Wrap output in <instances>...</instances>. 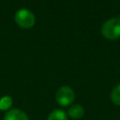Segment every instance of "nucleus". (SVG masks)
I'll return each instance as SVG.
<instances>
[{
  "label": "nucleus",
  "instance_id": "obj_1",
  "mask_svg": "<svg viewBox=\"0 0 120 120\" xmlns=\"http://www.w3.org/2000/svg\"><path fill=\"white\" fill-rule=\"evenodd\" d=\"M101 33L108 39H116L120 38V18H112L107 20L101 27Z\"/></svg>",
  "mask_w": 120,
  "mask_h": 120
},
{
  "label": "nucleus",
  "instance_id": "obj_2",
  "mask_svg": "<svg viewBox=\"0 0 120 120\" xmlns=\"http://www.w3.org/2000/svg\"><path fill=\"white\" fill-rule=\"evenodd\" d=\"M15 22L22 28H30L36 22V17L34 13L26 8L19 9L15 14Z\"/></svg>",
  "mask_w": 120,
  "mask_h": 120
},
{
  "label": "nucleus",
  "instance_id": "obj_3",
  "mask_svg": "<svg viewBox=\"0 0 120 120\" xmlns=\"http://www.w3.org/2000/svg\"><path fill=\"white\" fill-rule=\"evenodd\" d=\"M75 98V93L73 89L69 86H62L60 87L55 95V99L58 105L61 107H68L69 106Z\"/></svg>",
  "mask_w": 120,
  "mask_h": 120
},
{
  "label": "nucleus",
  "instance_id": "obj_4",
  "mask_svg": "<svg viewBox=\"0 0 120 120\" xmlns=\"http://www.w3.org/2000/svg\"><path fill=\"white\" fill-rule=\"evenodd\" d=\"M4 120H29V118L24 112L18 108H14L5 113Z\"/></svg>",
  "mask_w": 120,
  "mask_h": 120
},
{
  "label": "nucleus",
  "instance_id": "obj_5",
  "mask_svg": "<svg viewBox=\"0 0 120 120\" xmlns=\"http://www.w3.org/2000/svg\"><path fill=\"white\" fill-rule=\"evenodd\" d=\"M84 114V108L80 104L72 105L68 110V115L72 119H81Z\"/></svg>",
  "mask_w": 120,
  "mask_h": 120
},
{
  "label": "nucleus",
  "instance_id": "obj_6",
  "mask_svg": "<svg viewBox=\"0 0 120 120\" xmlns=\"http://www.w3.org/2000/svg\"><path fill=\"white\" fill-rule=\"evenodd\" d=\"M47 120H68V113L61 109H55L50 112Z\"/></svg>",
  "mask_w": 120,
  "mask_h": 120
},
{
  "label": "nucleus",
  "instance_id": "obj_7",
  "mask_svg": "<svg viewBox=\"0 0 120 120\" xmlns=\"http://www.w3.org/2000/svg\"><path fill=\"white\" fill-rule=\"evenodd\" d=\"M12 103H13V100L11 97L9 96L2 97L0 98V111H5V112L9 111L12 106Z\"/></svg>",
  "mask_w": 120,
  "mask_h": 120
},
{
  "label": "nucleus",
  "instance_id": "obj_8",
  "mask_svg": "<svg viewBox=\"0 0 120 120\" xmlns=\"http://www.w3.org/2000/svg\"><path fill=\"white\" fill-rule=\"evenodd\" d=\"M111 100L113 104L120 106V83L115 85L111 92Z\"/></svg>",
  "mask_w": 120,
  "mask_h": 120
}]
</instances>
